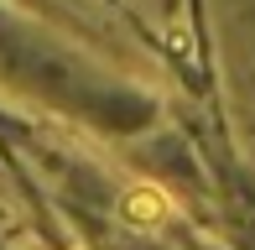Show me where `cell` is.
<instances>
[{
  "label": "cell",
  "instance_id": "1",
  "mask_svg": "<svg viewBox=\"0 0 255 250\" xmlns=\"http://www.w3.org/2000/svg\"><path fill=\"white\" fill-rule=\"evenodd\" d=\"M125 214H130L135 224H156V219H167V198L151 188H135L130 198H125Z\"/></svg>",
  "mask_w": 255,
  "mask_h": 250
}]
</instances>
